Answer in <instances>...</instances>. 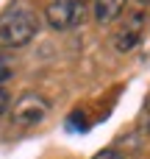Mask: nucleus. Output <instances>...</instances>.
Segmentation results:
<instances>
[{
	"mask_svg": "<svg viewBox=\"0 0 150 159\" xmlns=\"http://www.w3.org/2000/svg\"><path fill=\"white\" fill-rule=\"evenodd\" d=\"M8 75H11V64H8L6 56H0V89H3V84L8 81Z\"/></svg>",
	"mask_w": 150,
	"mask_h": 159,
	"instance_id": "obj_6",
	"label": "nucleus"
},
{
	"mask_svg": "<svg viewBox=\"0 0 150 159\" xmlns=\"http://www.w3.org/2000/svg\"><path fill=\"white\" fill-rule=\"evenodd\" d=\"M39 31V20L31 8L14 6L0 17V45L3 48H25Z\"/></svg>",
	"mask_w": 150,
	"mask_h": 159,
	"instance_id": "obj_1",
	"label": "nucleus"
},
{
	"mask_svg": "<svg viewBox=\"0 0 150 159\" xmlns=\"http://www.w3.org/2000/svg\"><path fill=\"white\" fill-rule=\"evenodd\" d=\"M92 159H125V157H122L117 148H103V151H97Z\"/></svg>",
	"mask_w": 150,
	"mask_h": 159,
	"instance_id": "obj_7",
	"label": "nucleus"
},
{
	"mask_svg": "<svg viewBox=\"0 0 150 159\" xmlns=\"http://www.w3.org/2000/svg\"><path fill=\"white\" fill-rule=\"evenodd\" d=\"M86 17V0H53L45 8V20L53 31H70Z\"/></svg>",
	"mask_w": 150,
	"mask_h": 159,
	"instance_id": "obj_2",
	"label": "nucleus"
},
{
	"mask_svg": "<svg viewBox=\"0 0 150 159\" xmlns=\"http://www.w3.org/2000/svg\"><path fill=\"white\" fill-rule=\"evenodd\" d=\"M148 131H150V120H148Z\"/></svg>",
	"mask_w": 150,
	"mask_h": 159,
	"instance_id": "obj_10",
	"label": "nucleus"
},
{
	"mask_svg": "<svg viewBox=\"0 0 150 159\" xmlns=\"http://www.w3.org/2000/svg\"><path fill=\"white\" fill-rule=\"evenodd\" d=\"M150 0H136V6H148Z\"/></svg>",
	"mask_w": 150,
	"mask_h": 159,
	"instance_id": "obj_9",
	"label": "nucleus"
},
{
	"mask_svg": "<svg viewBox=\"0 0 150 159\" xmlns=\"http://www.w3.org/2000/svg\"><path fill=\"white\" fill-rule=\"evenodd\" d=\"M125 8V0H95V20L100 25L106 22H114Z\"/></svg>",
	"mask_w": 150,
	"mask_h": 159,
	"instance_id": "obj_5",
	"label": "nucleus"
},
{
	"mask_svg": "<svg viewBox=\"0 0 150 159\" xmlns=\"http://www.w3.org/2000/svg\"><path fill=\"white\" fill-rule=\"evenodd\" d=\"M47 112H50L47 98H42V95H36V92H25V95H19V101L14 103L11 120H14L17 126H36V123H42V120L47 117Z\"/></svg>",
	"mask_w": 150,
	"mask_h": 159,
	"instance_id": "obj_3",
	"label": "nucleus"
},
{
	"mask_svg": "<svg viewBox=\"0 0 150 159\" xmlns=\"http://www.w3.org/2000/svg\"><path fill=\"white\" fill-rule=\"evenodd\" d=\"M145 14L142 11H136L134 17H128V22L117 31V36H114V48L120 50V53H128V50H134L136 45H139V39H142V31H145Z\"/></svg>",
	"mask_w": 150,
	"mask_h": 159,
	"instance_id": "obj_4",
	"label": "nucleus"
},
{
	"mask_svg": "<svg viewBox=\"0 0 150 159\" xmlns=\"http://www.w3.org/2000/svg\"><path fill=\"white\" fill-rule=\"evenodd\" d=\"M6 109H8V95L6 89H0V115H6Z\"/></svg>",
	"mask_w": 150,
	"mask_h": 159,
	"instance_id": "obj_8",
	"label": "nucleus"
}]
</instances>
